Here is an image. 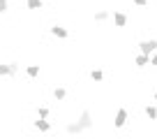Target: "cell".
<instances>
[{
    "label": "cell",
    "instance_id": "6da1fadb",
    "mask_svg": "<svg viewBox=\"0 0 157 139\" xmlns=\"http://www.w3.org/2000/svg\"><path fill=\"white\" fill-rule=\"evenodd\" d=\"M76 123L81 125V130H83V132H86V130H93V128H95V116H93V111H90V109H83L81 114L76 116Z\"/></svg>",
    "mask_w": 157,
    "mask_h": 139
},
{
    "label": "cell",
    "instance_id": "7a4b0ae2",
    "mask_svg": "<svg viewBox=\"0 0 157 139\" xmlns=\"http://www.w3.org/2000/svg\"><path fill=\"white\" fill-rule=\"evenodd\" d=\"M127 121H129V111L125 109V107H118L116 114H113V128H116V130H123L125 125H127Z\"/></svg>",
    "mask_w": 157,
    "mask_h": 139
},
{
    "label": "cell",
    "instance_id": "3957f363",
    "mask_svg": "<svg viewBox=\"0 0 157 139\" xmlns=\"http://www.w3.org/2000/svg\"><path fill=\"white\" fill-rule=\"evenodd\" d=\"M16 74H19V63H16V60L0 65V77H12V79H14Z\"/></svg>",
    "mask_w": 157,
    "mask_h": 139
},
{
    "label": "cell",
    "instance_id": "277c9868",
    "mask_svg": "<svg viewBox=\"0 0 157 139\" xmlns=\"http://www.w3.org/2000/svg\"><path fill=\"white\" fill-rule=\"evenodd\" d=\"M111 21H113V26H116V28H125V26L129 23V16L125 14V12H120V10H113Z\"/></svg>",
    "mask_w": 157,
    "mask_h": 139
},
{
    "label": "cell",
    "instance_id": "5b68a950",
    "mask_svg": "<svg viewBox=\"0 0 157 139\" xmlns=\"http://www.w3.org/2000/svg\"><path fill=\"white\" fill-rule=\"evenodd\" d=\"M155 49H157V40H155V37H150V40H141V42H139V51H141V54H146V56H150Z\"/></svg>",
    "mask_w": 157,
    "mask_h": 139
},
{
    "label": "cell",
    "instance_id": "8992f818",
    "mask_svg": "<svg viewBox=\"0 0 157 139\" xmlns=\"http://www.w3.org/2000/svg\"><path fill=\"white\" fill-rule=\"evenodd\" d=\"M51 35H53V37H58V40H67V37H69V30L65 28V26L56 23V26H51Z\"/></svg>",
    "mask_w": 157,
    "mask_h": 139
},
{
    "label": "cell",
    "instance_id": "52a82bcc",
    "mask_svg": "<svg viewBox=\"0 0 157 139\" xmlns=\"http://www.w3.org/2000/svg\"><path fill=\"white\" fill-rule=\"evenodd\" d=\"M134 65H136V67H148V65H150V56H146V54L139 51V54L134 56Z\"/></svg>",
    "mask_w": 157,
    "mask_h": 139
},
{
    "label": "cell",
    "instance_id": "ba28073f",
    "mask_svg": "<svg viewBox=\"0 0 157 139\" xmlns=\"http://www.w3.org/2000/svg\"><path fill=\"white\" fill-rule=\"evenodd\" d=\"M109 19H111V12L109 10H97L93 14V21H97V23H104V21H109Z\"/></svg>",
    "mask_w": 157,
    "mask_h": 139
},
{
    "label": "cell",
    "instance_id": "9c48e42d",
    "mask_svg": "<svg viewBox=\"0 0 157 139\" xmlns=\"http://www.w3.org/2000/svg\"><path fill=\"white\" fill-rule=\"evenodd\" d=\"M51 128H53V125H51L46 118H37L35 121V130H39V132H51Z\"/></svg>",
    "mask_w": 157,
    "mask_h": 139
},
{
    "label": "cell",
    "instance_id": "30bf717a",
    "mask_svg": "<svg viewBox=\"0 0 157 139\" xmlns=\"http://www.w3.org/2000/svg\"><path fill=\"white\" fill-rule=\"evenodd\" d=\"M53 100H56V102L67 100V88H65V86H56V88H53Z\"/></svg>",
    "mask_w": 157,
    "mask_h": 139
},
{
    "label": "cell",
    "instance_id": "8fae6325",
    "mask_svg": "<svg viewBox=\"0 0 157 139\" xmlns=\"http://www.w3.org/2000/svg\"><path fill=\"white\" fill-rule=\"evenodd\" d=\"M65 132H67V134H81L83 130H81V125H78L76 121H69V123L65 125Z\"/></svg>",
    "mask_w": 157,
    "mask_h": 139
},
{
    "label": "cell",
    "instance_id": "7c38bea8",
    "mask_svg": "<svg viewBox=\"0 0 157 139\" xmlns=\"http://www.w3.org/2000/svg\"><path fill=\"white\" fill-rule=\"evenodd\" d=\"M39 72H42V70H39V65H28V67H25V74H28V79H37Z\"/></svg>",
    "mask_w": 157,
    "mask_h": 139
},
{
    "label": "cell",
    "instance_id": "4fadbf2b",
    "mask_svg": "<svg viewBox=\"0 0 157 139\" xmlns=\"http://www.w3.org/2000/svg\"><path fill=\"white\" fill-rule=\"evenodd\" d=\"M90 79H93L95 84H102V81H104V72H102V70H99V67L90 70Z\"/></svg>",
    "mask_w": 157,
    "mask_h": 139
},
{
    "label": "cell",
    "instance_id": "5bb4252c",
    "mask_svg": "<svg viewBox=\"0 0 157 139\" xmlns=\"http://www.w3.org/2000/svg\"><path fill=\"white\" fill-rule=\"evenodd\" d=\"M25 7H28V10H33V12H37V10H42V7H44V0H25Z\"/></svg>",
    "mask_w": 157,
    "mask_h": 139
},
{
    "label": "cell",
    "instance_id": "9a60e30c",
    "mask_svg": "<svg viewBox=\"0 0 157 139\" xmlns=\"http://www.w3.org/2000/svg\"><path fill=\"white\" fill-rule=\"evenodd\" d=\"M146 116H148V121H157V107L155 104H148L146 107Z\"/></svg>",
    "mask_w": 157,
    "mask_h": 139
},
{
    "label": "cell",
    "instance_id": "2e32d148",
    "mask_svg": "<svg viewBox=\"0 0 157 139\" xmlns=\"http://www.w3.org/2000/svg\"><path fill=\"white\" fill-rule=\"evenodd\" d=\"M51 116V109L49 107H44V104H42V107H37V118H49Z\"/></svg>",
    "mask_w": 157,
    "mask_h": 139
},
{
    "label": "cell",
    "instance_id": "e0dca14e",
    "mask_svg": "<svg viewBox=\"0 0 157 139\" xmlns=\"http://www.w3.org/2000/svg\"><path fill=\"white\" fill-rule=\"evenodd\" d=\"M10 10V0H0V14H5Z\"/></svg>",
    "mask_w": 157,
    "mask_h": 139
},
{
    "label": "cell",
    "instance_id": "ac0fdd59",
    "mask_svg": "<svg viewBox=\"0 0 157 139\" xmlns=\"http://www.w3.org/2000/svg\"><path fill=\"white\" fill-rule=\"evenodd\" d=\"M148 2H150V0H132V5H134V7H146Z\"/></svg>",
    "mask_w": 157,
    "mask_h": 139
},
{
    "label": "cell",
    "instance_id": "d6986e66",
    "mask_svg": "<svg viewBox=\"0 0 157 139\" xmlns=\"http://www.w3.org/2000/svg\"><path fill=\"white\" fill-rule=\"evenodd\" d=\"M150 65H152V67H157V49L150 54Z\"/></svg>",
    "mask_w": 157,
    "mask_h": 139
},
{
    "label": "cell",
    "instance_id": "ffe728a7",
    "mask_svg": "<svg viewBox=\"0 0 157 139\" xmlns=\"http://www.w3.org/2000/svg\"><path fill=\"white\" fill-rule=\"evenodd\" d=\"M152 100H155V102H157V90H155V93H152Z\"/></svg>",
    "mask_w": 157,
    "mask_h": 139
}]
</instances>
